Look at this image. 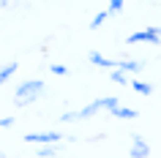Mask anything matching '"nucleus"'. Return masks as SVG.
<instances>
[{
  "label": "nucleus",
  "instance_id": "nucleus-1",
  "mask_svg": "<svg viewBox=\"0 0 161 158\" xmlns=\"http://www.w3.org/2000/svg\"><path fill=\"white\" fill-rule=\"evenodd\" d=\"M44 90H47V84H44L41 79H27V82H22L17 87V93H14V104H17V106H30L33 101L41 98Z\"/></svg>",
  "mask_w": 161,
  "mask_h": 158
},
{
  "label": "nucleus",
  "instance_id": "nucleus-2",
  "mask_svg": "<svg viewBox=\"0 0 161 158\" xmlns=\"http://www.w3.org/2000/svg\"><path fill=\"white\" fill-rule=\"evenodd\" d=\"M126 44H153L158 46L161 44V27H145V30H136L126 38Z\"/></svg>",
  "mask_w": 161,
  "mask_h": 158
},
{
  "label": "nucleus",
  "instance_id": "nucleus-3",
  "mask_svg": "<svg viewBox=\"0 0 161 158\" xmlns=\"http://www.w3.org/2000/svg\"><path fill=\"white\" fill-rule=\"evenodd\" d=\"M60 139H66V136H60L58 131H30L22 136V142H27V144H49V142L58 144Z\"/></svg>",
  "mask_w": 161,
  "mask_h": 158
},
{
  "label": "nucleus",
  "instance_id": "nucleus-4",
  "mask_svg": "<svg viewBox=\"0 0 161 158\" xmlns=\"http://www.w3.org/2000/svg\"><path fill=\"white\" fill-rule=\"evenodd\" d=\"M128 155L131 158H147L150 155V144H147L139 133H134V136H131V150H128Z\"/></svg>",
  "mask_w": 161,
  "mask_h": 158
},
{
  "label": "nucleus",
  "instance_id": "nucleus-5",
  "mask_svg": "<svg viewBox=\"0 0 161 158\" xmlns=\"http://www.w3.org/2000/svg\"><path fill=\"white\" fill-rule=\"evenodd\" d=\"M109 115H112V117H120V120H134V117H136V109H131V106H120V104H115V106L109 109Z\"/></svg>",
  "mask_w": 161,
  "mask_h": 158
},
{
  "label": "nucleus",
  "instance_id": "nucleus-6",
  "mask_svg": "<svg viewBox=\"0 0 161 158\" xmlns=\"http://www.w3.org/2000/svg\"><path fill=\"white\" fill-rule=\"evenodd\" d=\"M87 60H90V63H93V66H101V68H115V66H118V63H115V60H109V57H104L101 52H90V55H87Z\"/></svg>",
  "mask_w": 161,
  "mask_h": 158
},
{
  "label": "nucleus",
  "instance_id": "nucleus-7",
  "mask_svg": "<svg viewBox=\"0 0 161 158\" xmlns=\"http://www.w3.org/2000/svg\"><path fill=\"white\" fill-rule=\"evenodd\" d=\"M142 60H120L118 63V68H123V71H126V74H136V71H142Z\"/></svg>",
  "mask_w": 161,
  "mask_h": 158
},
{
  "label": "nucleus",
  "instance_id": "nucleus-8",
  "mask_svg": "<svg viewBox=\"0 0 161 158\" xmlns=\"http://www.w3.org/2000/svg\"><path fill=\"white\" fill-rule=\"evenodd\" d=\"M14 71H17V60H8V63H6V66L0 68V84H6L11 79V74H14Z\"/></svg>",
  "mask_w": 161,
  "mask_h": 158
},
{
  "label": "nucleus",
  "instance_id": "nucleus-9",
  "mask_svg": "<svg viewBox=\"0 0 161 158\" xmlns=\"http://www.w3.org/2000/svg\"><path fill=\"white\" fill-rule=\"evenodd\" d=\"M109 79H112V82H115V84H128V82H131V79H128V74H126V71H123V68H118V66L112 68Z\"/></svg>",
  "mask_w": 161,
  "mask_h": 158
},
{
  "label": "nucleus",
  "instance_id": "nucleus-10",
  "mask_svg": "<svg viewBox=\"0 0 161 158\" xmlns=\"http://www.w3.org/2000/svg\"><path fill=\"white\" fill-rule=\"evenodd\" d=\"M128 84H131L139 95H150V93H153V84L150 82H139V79H136V82H128Z\"/></svg>",
  "mask_w": 161,
  "mask_h": 158
},
{
  "label": "nucleus",
  "instance_id": "nucleus-11",
  "mask_svg": "<svg viewBox=\"0 0 161 158\" xmlns=\"http://www.w3.org/2000/svg\"><path fill=\"white\" fill-rule=\"evenodd\" d=\"M107 19H109V11H98V14H96V17L90 19V27L96 30V27H101L104 22H107Z\"/></svg>",
  "mask_w": 161,
  "mask_h": 158
},
{
  "label": "nucleus",
  "instance_id": "nucleus-12",
  "mask_svg": "<svg viewBox=\"0 0 161 158\" xmlns=\"http://www.w3.org/2000/svg\"><path fill=\"white\" fill-rule=\"evenodd\" d=\"M38 155H41V158H49V155H58V147H55V142H49V144H44V147L38 150Z\"/></svg>",
  "mask_w": 161,
  "mask_h": 158
},
{
  "label": "nucleus",
  "instance_id": "nucleus-13",
  "mask_svg": "<svg viewBox=\"0 0 161 158\" xmlns=\"http://www.w3.org/2000/svg\"><path fill=\"white\" fill-rule=\"evenodd\" d=\"M98 104H101V109H107V112H109V109L115 106V104H120V101L115 98V95H104V98H98Z\"/></svg>",
  "mask_w": 161,
  "mask_h": 158
},
{
  "label": "nucleus",
  "instance_id": "nucleus-14",
  "mask_svg": "<svg viewBox=\"0 0 161 158\" xmlns=\"http://www.w3.org/2000/svg\"><path fill=\"white\" fill-rule=\"evenodd\" d=\"M49 71H52V74H58V76H66L68 74V66H63V63H52Z\"/></svg>",
  "mask_w": 161,
  "mask_h": 158
},
{
  "label": "nucleus",
  "instance_id": "nucleus-15",
  "mask_svg": "<svg viewBox=\"0 0 161 158\" xmlns=\"http://www.w3.org/2000/svg\"><path fill=\"white\" fill-rule=\"evenodd\" d=\"M14 125V117H0V128H11Z\"/></svg>",
  "mask_w": 161,
  "mask_h": 158
},
{
  "label": "nucleus",
  "instance_id": "nucleus-16",
  "mask_svg": "<svg viewBox=\"0 0 161 158\" xmlns=\"http://www.w3.org/2000/svg\"><path fill=\"white\" fill-rule=\"evenodd\" d=\"M0 6H3V0H0Z\"/></svg>",
  "mask_w": 161,
  "mask_h": 158
}]
</instances>
